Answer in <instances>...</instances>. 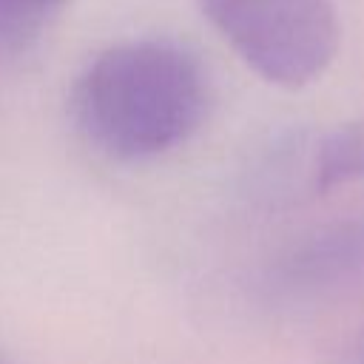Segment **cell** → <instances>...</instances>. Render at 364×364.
<instances>
[{
    "label": "cell",
    "mask_w": 364,
    "mask_h": 364,
    "mask_svg": "<svg viewBox=\"0 0 364 364\" xmlns=\"http://www.w3.org/2000/svg\"><path fill=\"white\" fill-rule=\"evenodd\" d=\"M74 119L102 154L125 162L188 142L208 114L199 60L168 40H128L100 51L74 85Z\"/></svg>",
    "instance_id": "1"
},
{
    "label": "cell",
    "mask_w": 364,
    "mask_h": 364,
    "mask_svg": "<svg viewBox=\"0 0 364 364\" xmlns=\"http://www.w3.org/2000/svg\"><path fill=\"white\" fill-rule=\"evenodd\" d=\"M333 364H364V321L347 338H341L333 353Z\"/></svg>",
    "instance_id": "6"
},
{
    "label": "cell",
    "mask_w": 364,
    "mask_h": 364,
    "mask_svg": "<svg viewBox=\"0 0 364 364\" xmlns=\"http://www.w3.org/2000/svg\"><path fill=\"white\" fill-rule=\"evenodd\" d=\"M0 364H9V358L3 355V350H0Z\"/></svg>",
    "instance_id": "7"
},
{
    "label": "cell",
    "mask_w": 364,
    "mask_h": 364,
    "mask_svg": "<svg viewBox=\"0 0 364 364\" xmlns=\"http://www.w3.org/2000/svg\"><path fill=\"white\" fill-rule=\"evenodd\" d=\"M236 57L279 88L316 82L341 48L333 0H196Z\"/></svg>",
    "instance_id": "2"
},
{
    "label": "cell",
    "mask_w": 364,
    "mask_h": 364,
    "mask_svg": "<svg viewBox=\"0 0 364 364\" xmlns=\"http://www.w3.org/2000/svg\"><path fill=\"white\" fill-rule=\"evenodd\" d=\"M63 0H0V40L23 43Z\"/></svg>",
    "instance_id": "5"
},
{
    "label": "cell",
    "mask_w": 364,
    "mask_h": 364,
    "mask_svg": "<svg viewBox=\"0 0 364 364\" xmlns=\"http://www.w3.org/2000/svg\"><path fill=\"white\" fill-rule=\"evenodd\" d=\"M364 267V219H347L296 242L273 267L276 284L287 290L327 287Z\"/></svg>",
    "instance_id": "3"
},
{
    "label": "cell",
    "mask_w": 364,
    "mask_h": 364,
    "mask_svg": "<svg viewBox=\"0 0 364 364\" xmlns=\"http://www.w3.org/2000/svg\"><path fill=\"white\" fill-rule=\"evenodd\" d=\"M355 179H364V119L341 122L321 134L310 159V188L318 196Z\"/></svg>",
    "instance_id": "4"
}]
</instances>
